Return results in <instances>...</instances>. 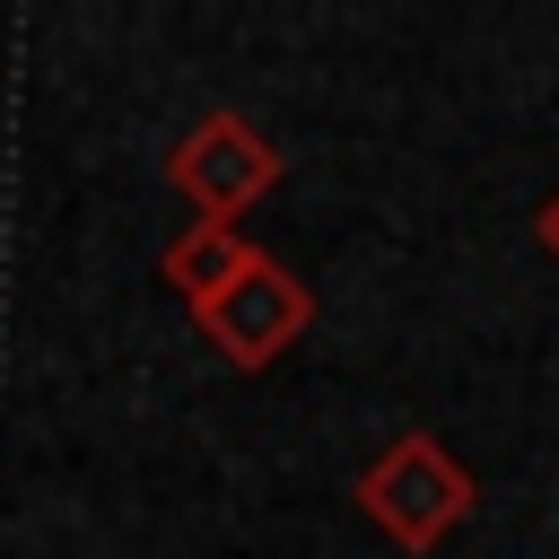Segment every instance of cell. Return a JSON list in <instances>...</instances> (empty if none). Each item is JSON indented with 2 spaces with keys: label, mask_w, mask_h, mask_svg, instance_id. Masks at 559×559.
I'll return each mask as SVG.
<instances>
[{
  "label": "cell",
  "mask_w": 559,
  "mask_h": 559,
  "mask_svg": "<svg viewBox=\"0 0 559 559\" xmlns=\"http://www.w3.org/2000/svg\"><path fill=\"white\" fill-rule=\"evenodd\" d=\"M192 323H201V341L227 358V367H245V376H262L306 323H314V288L280 262V253H262L253 245V262L210 297V306H192Z\"/></svg>",
  "instance_id": "obj_2"
},
{
  "label": "cell",
  "mask_w": 559,
  "mask_h": 559,
  "mask_svg": "<svg viewBox=\"0 0 559 559\" xmlns=\"http://www.w3.org/2000/svg\"><path fill=\"white\" fill-rule=\"evenodd\" d=\"M472 472L428 437V428H402L367 472H358V515L384 533V542H402V550H437L463 515H472Z\"/></svg>",
  "instance_id": "obj_1"
},
{
  "label": "cell",
  "mask_w": 559,
  "mask_h": 559,
  "mask_svg": "<svg viewBox=\"0 0 559 559\" xmlns=\"http://www.w3.org/2000/svg\"><path fill=\"white\" fill-rule=\"evenodd\" d=\"M166 183L192 201V218L236 227V210H253L280 183V140L253 131L245 114H201L175 148H166Z\"/></svg>",
  "instance_id": "obj_3"
},
{
  "label": "cell",
  "mask_w": 559,
  "mask_h": 559,
  "mask_svg": "<svg viewBox=\"0 0 559 559\" xmlns=\"http://www.w3.org/2000/svg\"><path fill=\"white\" fill-rule=\"evenodd\" d=\"M533 245H542V253H550V262H559V192H550V201H542V210H533Z\"/></svg>",
  "instance_id": "obj_5"
},
{
  "label": "cell",
  "mask_w": 559,
  "mask_h": 559,
  "mask_svg": "<svg viewBox=\"0 0 559 559\" xmlns=\"http://www.w3.org/2000/svg\"><path fill=\"white\" fill-rule=\"evenodd\" d=\"M253 262V245H245V227H218V218H192L166 253H157V280L183 297V306H210L236 271Z\"/></svg>",
  "instance_id": "obj_4"
}]
</instances>
